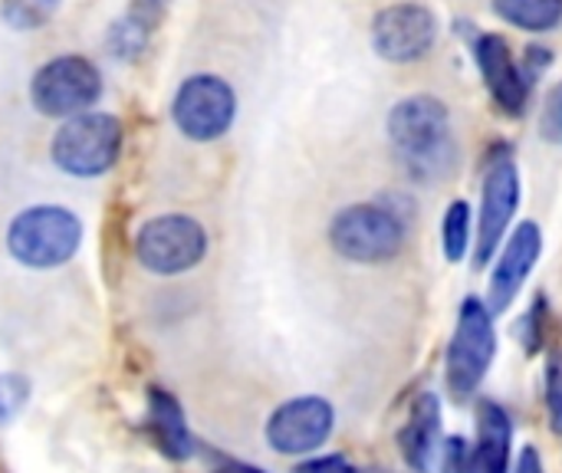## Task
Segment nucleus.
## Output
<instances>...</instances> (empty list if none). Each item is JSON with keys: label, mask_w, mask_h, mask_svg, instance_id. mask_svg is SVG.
Here are the masks:
<instances>
[{"label": "nucleus", "mask_w": 562, "mask_h": 473, "mask_svg": "<svg viewBox=\"0 0 562 473\" xmlns=\"http://www.w3.org/2000/svg\"><path fill=\"white\" fill-rule=\"evenodd\" d=\"M547 408H550V421L553 431L562 435V356L557 352L547 365Z\"/></svg>", "instance_id": "21"}, {"label": "nucleus", "mask_w": 562, "mask_h": 473, "mask_svg": "<svg viewBox=\"0 0 562 473\" xmlns=\"http://www.w3.org/2000/svg\"><path fill=\"white\" fill-rule=\"evenodd\" d=\"M122 151V122L109 112H82L63 122L53 138V161L72 178L105 174Z\"/></svg>", "instance_id": "4"}, {"label": "nucleus", "mask_w": 562, "mask_h": 473, "mask_svg": "<svg viewBox=\"0 0 562 473\" xmlns=\"http://www.w3.org/2000/svg\"><path fill=\"white\" fill-rule=\"evenodd\" d=\"M59 7L63 0H0V16L13 30H40L56 16Z\"/></svg>", "instance_id": "18"}, {"label": "nucleus", "mask_w": 562, "mask_h": 473, "mask_svg": "<svg viewBox=\"0 0 562 473\" xmlns=\"http://www.w3.org/2000/svg\"><path fill=\"white\" fill-rule=\"evenodd\" d=\"M389 138L402 165L418 181L441 178L454 161L451 115L435 95H408L389 112Z\"/></svg>", "instance_id": "1"}, {"label": "nucleus", "mask_w": 562, "mask_h": 473, "mask_svg": "<svg viewBox=\"0 0 562 473\" xmlns=\"http://www.w3.org/2000/svg\"><path fill=\"white\" fill-rule=\"evenodd\" d=\"M438 444H441V402L435 392H422L398 435V448L412 471L428 473L438 454Z\"/></svg>", "instance_id": "14"}, {"label": "nucleus", "mask_w": 562, "mask_h": 473, "mask_svg": "<svg viewBox=\"0 0 562 473\" xmlns=\"http://www.w3.org/2000/svg\"><path fill=\"white\" fill-rule=\"evenodd\" d=\"M296 473H356L352 464H346L342 458H319V461H306L300 464Z\"/></svg>", "instance_id": "23"}, {"label": "nucleus", "mask_w": 562, "mask_h": 473, "mask_svg": "<svg viewBox=\"0 0 562 473\" xmlns=\"http://www.w3.org/2000/svg\"><path fill=\"white\" fill-rule=\"evenodd\" d=\"M474 59L484 76V86L491 89L494 102L507 115H520L530 102V79L517 66L510 43L501 33H481L474 40Z\"/></svg>", "instance_id": "12"}, {"label": "nucleus", "mask_w": 562, "mask_h": 473, "mask_svg": "<svg viewBox=\"0 0 562 473\" xmlns=\"http://www.w3.org/2000/svg\"><path fill=\"white\" fill-rule=\"evenodd\" d=\"M207 254V234L194 217L161 214L142 224L135 237V257L148 273L178 277L194 270Z\"/></svg>", "instance_id": "7"}, {"label": "nucleus", "mask_w": 562, "mask_h": 473, "mask_svg": "<svg viewBox=\"0 0 562 473\" xmlns=\"http://www.w3.org/2000/svg\"><path fill=\"white\" fill-rule=\"evenodd\" d=\"M26 398H30V382L23 375H13V372L0 375V425L13 421L20 408L26 405Z\"/></svg>", "instance_id": "20"}, {"label": "nucleus", "mask_w": 562, "mask_h": 473, "mask_svg": "<svg viewBox=\"0 0 562 473\" xmlns=\"http://www.w3.org/2000/svg\"><path fill=\"white\" fill-rule=\"evenodd\" d=\"M471 244V207L468 201H454L445 214V257L461 263Z\"/></svg>", "instance_id": "19"}, {"label": "nucleus", "mask_w": 562, "mask_h": 473, "mask_svg": "<svg viewBox=\"0 0 562 473\" xmlns=\"http://www.w3.org/2000/svg\"><path fill=\"white\" fill-rule=\"evenodd\" d=\"M540 254H543V234H540V227L533 221H524L510 234V240H507V247H504V254H501V260L494 267V277H491V309L501 313V309H507L514 303V296L520 293L524 280L537 267Z\"/></svg>", "instance_id": "13"}, {"label": "nucleus", "mask_w": 562, "mask_h": 473, "mask_svg": "<svg viewBox=\"0 0 562 473\" xmlns=\"http://www.w3.org/2000/svg\"><path fill=\"white\" fill-rule=\"evenodd\" d=\"M520 204V174L510 155H497L484 174V198H481V227H477V267L491 263L494 250L501 247L510 217Z\"/></svg>", "instance_id": "11"}, {"label": "nucleus", "mask_w": 562, "mask_h": 473, "mask_svg": "<svg viewBox=\"0 0 562 473\" xmlns=\"http://www.w3.org/2000/svg\"><path fill=\"white\" fill-rule=\"evenodd\" d=\"M102 95L99 69L76 53L56 56L43 63L30 82V102L40 115L49 119H72L89 112Z\"/></svg>", "instance_id": "5"}, {"label": "nucleus", "mask_w": 562, "mask_h": 473, "mask_svg": "<svg viewBox=\"0 0 562 473\" xmlns=\"http://www.w3.org/2000/svg\"><path fill=\"white\" fill-rule=\"evenodd\" d=\"M82 244V224L59 204H36L20 211L7 227V250L30 270H53L76 257Z\"/></svg>", "instance_id": "2"}, {"label": "nucleus", "mask_w": 562, "mask_h": 473, "mask_svg": "<svg viewBox=\"0 0 562 473\" xmlns=\"http://www.w3.org/2000/svg\"><path fill=\"white\" fill-rule=\"evenodd\" d=\"M329 244L342 260L389 263L405 247V224L382 204H352L333 217Z\"/></svg>", "instance_id": "3"}, {"label": "nucleus", "mask_w": 562, "mask_h": 473, "mask_svg": "<svg viewBox=\"0 0 562 473\" xmlns=\"http://www.w3.org/2000/svg\"><path fill=\"white\" fill-rule=\"evenodd\" d=\"M517 473H543V464H540L537 448H524V454H520V461H517Z\"/></svg>", "instance_id": "24"}, {"label": "nucleus", "mask_w": 562, "mask_h": 473, "mask_svg": "<svg viewBox=\"0 0 562 473\" xmlns=\"http://www.w3.org/2000/svg\"><path fill=\"white\" fill-rule=\"evenodd\" d=\"M333 405L316 395L280 405L267 421V441L277 454H313L333 435Z\"/></svg>", "instance_id": "10"}, {"label": "nucleus", "mask_w": 562, "mask_h": 473, "mask_svg": "<svg viewBox=\"0 0 562 473\" xmlns=\"http://www.w3.org/2000/svg\"><path fill=\"white\" fill-rule=\"evenodd\" d=\"M494 13L527 33H550L562 23V0H494Z\"/></svg>", "instance_id": "17"}, {"label": "nucleus", "mask_w": 562, "mask_h": 473, "mask_svg": "<svg viewBox=\"0 0 562 473\" xmlns=\"http://www.w3.org/2000/svg\"><path fill=\"white\" fill-rule=\"evenodd\" d=\"M510 418L501 405L484 402L477 408V451L471 454V473H510Z\"/></svg>", "instance_id": "15"}, {"label": "nucleus", "mask_w": 562, "mask_h": 473, "mask_svg": "<svg viewBox=\"0 0 562 473\" xmlns=\"http://www.w3.org/2000/svg\"><path fill=\"white\" fill-rule=\"evenodd\" d=\"M497 352L494 316L484 300L468 296L458 313V329L448 349V388L454 398H471L484 382Z\"/></svg>", "instance_id": "6"}, {"label": "nucleus", "mask_w": 562, "mask_h": 473, "mask_svg": "<svg viewBox=\"0 0 562 473\" xmlns=\"http://www.w3.org/2000/svg\"><path fill=\"white\" fill-rule=\"evenodd\" d=\"M148 428H151V435H155V441H158L165 458L188 461L194 454V441H191V431L184 425V412L161 388L148 392Z\"/></svg>", "instance_id": "16"}, {"label": "nucleus", "mask_w": 562, "mask_h": 473, "mask_svg": "<svg viewBox=\"0 0 562 473\" xmlns=\"http://www.w3.org/2000/svg\"><path fill=\"white\" fill-rule=\"evenodd\" d=\"M171 119L178 132L191 142H214L221 138L237 119V95L227 79L214 72L188 76L171 102Z\"/></svg>", "instance_id": "8"}, {"label": "nucleus", "mask_w": 562, "mask_h": 473, "mask_svg": "<svg viewBox=\"0 0 562 473\" xmlns=\"http://www.w3.org/2000/svg\"><path fill=\"white\" fill-rule=\"evenodd\" d=\"M217 473H263L257 471V468H247V464H224Z\"/></svg>", "instance_id": "25"}, {"label": "nucleus", "mask_w": 562, "mask_h": 473, "mask_svg": "<svg viewBox=\"0 0 562 473\" xmlns=\"http://www.w3.org/2000/svg\"><path fill=\"white\" fill-rule=\"evenodd\" d=\"M438 40V16L431 7L402 0L375 13L372 46L389 63H418L431 53Z\"/></svg>", "instance_id": "9"}, {"label": "nucleus", "mask_w": 562, "mask_h": 473, "mask_svg": "<svg viewBox=\"0 0 562 473\" xmlns=\"http://www.w3.org/2000/svg\"><path fill=\"white\" fill-rule=\"evenodd\" d=\"M441 473H471V451H468V441L464 438H451L445 444Z\"/></svg>", "instance_id": "22"}]
</instances>
